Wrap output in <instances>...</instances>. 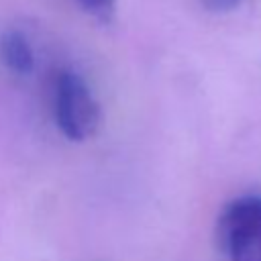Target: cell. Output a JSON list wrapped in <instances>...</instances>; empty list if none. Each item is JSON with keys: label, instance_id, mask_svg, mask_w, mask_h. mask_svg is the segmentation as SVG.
<instances>
[{"label": "cell", "instance_id": "3", "mask_svg": "<svg viewBox=\"0 0 261 261\" xmlns=\"http://www.w3.org/2000/svg\"><path fill=\"white\" fill-rule=\"evenodd\" d=\"M0 61L8 71L16 75H27L33 71L35 55L31 49V43L20 31L6 29L0 35Z\"/></svg>", "mask_w": 261, "mask_h": 261}, {"label": "cell", "instance_id": "4", "mask_svg": "<svg viewBox=\"0 0 261 261\" xmlns=\"http://www.w3.org/2000/svg\"><path fill=\"white\" fill-rule=\"evenodd\" d=\"M88 14H92L94 18L108 22L116 10V0H75Z\"/></svg>", "mask_w": 261, "mask_h": 261}, {"label": "cell", "instance_id": "2", "mask_svg": "<svg viewBox=\"0 0 261 261\" xmlns=\"http://www.w3.org/2000/svg\"><path fill=\"white\" fill-rule=\"evenodd\" d=\"M216 243L228 261H261V196L247 194L224 206Z\"/></svg>", "mask_w": 261, "mask_h": 261}, {"label": "cell", "instance_id": "5", "mask_svg": "<svg viewBox=\"0 0 261 261\" xmlns=\"http://www.w3.org/2000/svg\"><path fill=\"white\" fill-rule=\"evenodd\" d=\"M206 10L210 12H230L234 10L243 0H198Z\"/></svg>", "mask_w": 261, "mask_h": 261}, {"label": "cell", "instance_id": "1", "mask_svg": "<svg viewBox=\"0 0 261 261\" xmlns=\"http://www.w3.org/2000/svg\"><path fill=\"white\" fill-rule=\"evenodd\" d=\"M53 116L61 135L75 143L94 137L98 130L100 104L80 73L63 69L55 77Z\"/></svg>", "mask_w": 261, "mask_h": 261}]
</instances>
